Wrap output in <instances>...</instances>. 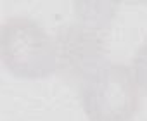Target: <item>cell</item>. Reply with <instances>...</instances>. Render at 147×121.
I'll use <instances>...</instances> for the list:
<instances>
[{"label": "cell", "instance_id": "cell-1", "mask_svg": "<svg viewBox=\"0 0 147 121\" xmlns=\"http://www.w3.org/2000/svg\"><path fill=\"white\" fill-rule=\"evenodd\" d=\"M2 63L14 76L40 80L59 69V48L30 17H9L2 24Z\"/></svg>", "mask_w": 147, "mask_h": 121}, {"label": "cell", "instance_id": "cell-2", "mask_svg": "<svg viewBox=\"0 0 147 121\" xmlns=\"http://www.w3.org/2000/svg\"><path fill=\"white\" fill-rule=\"evenodd\" d=\"M80 100L90 121H130L138 111L140 93L126 66L104 63L80 81Z\"/></svg>", "mask_w": 147, "mask_h": 121}, {"label": "cell", "instance_id": "cell-3", "mask_svg": "<svg viewBox=\"0 0 147 121\" xmlns=\"http://www.w3.org/2000/svg\"><path fill=\"white\" fill-rule=\"evenodd\" d=\"M59 69L80 81L100 68L106 59L104 36L92 26L67 24L57 33Z\"/></svg>", "mask_w": 147, "mask_h": 121}, {"label": "cell", "instance_id": "cell-4", "mask_svg": "<svg viewBox=\"0 0 147 121\" xmlns=\"http://www.w3.org/2000/svg\"><path fill=\"white\" fill-rule=\"evenodd\" d=\"M133 76L138 87H142V90L147 93V42L135 52L133 55Z\"/></svg>", "mask_w": 147, "mask_h": 121}]
</instances>
